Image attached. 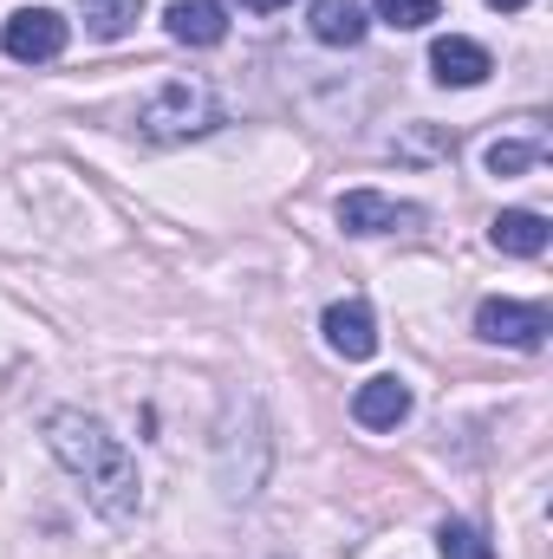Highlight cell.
I'll return each instance as SVG.
<instances>
[{
	"instance_id": "obj_10",
	"label": "cell",
	"mask_w": 553,
	"mask_h": 559,
	"mask_svg": "<svg viewBox=\"0 0 553 559\" xmlns=\"http://www.w3.org/2000/svg\"><path fill=\"white\" fill-rule=\"evenodd\" d=\"M489 241H495L502 254L534 261V254H548V215H534V209H502V215L489 222Z\"/></svg>"
},
{
	"instance_id": "obj_14",
	"label": "cell",
	"mask_w": 553,
	"mask_h": 559,
	"mask_svg": "<svg viewBox=\"0 0 553 559\" xmlns=\"http://www.w3.org/2000/svg\"><path fill=\"white\" fill-rule=\"evenodd\" d=\"M436 554L443 559H495L489 554V540H482L469 521H443V527H436Z\"/></svg>"
},
{
	"instance_id": "obj_8",
	"label": "cell",
	"mask_w": 553,
	"mask_h": 559,
	"mask_svg": "<svg viewBox=\"0 0 553 559\" xmlns=\"http://www.w3.org/2000/svg\"><path fill=\"white\" fill-rule=\"evenodd\" d=\"M169 39L176 46H222L228 39V7L222 0H169Z\"/></svg>"
},
{
	"instance_id": "obj_1",
	"label": "cell",
	"mask_w": 553,
	"mask_h": 559,
	"mask_svg": "<svg viewBox=\"0 0 553 559\" xmlns=\"http://www.w3.org/2000/svg\"><path fill=\"white\" fill-rule=\"evenodd\" d=\"M46 442H52V455L85 481V501L105 514V521H131L138 514V455L125 449V436H111L98 417H85V411H52L46 417Z\"/></svg>"
},
{
	"instance_id": "obj_7",
	"label": "cell",
	"mask_w": 553,
	"mask_h": 559,
	"mask_svg": "<svg viewBox=\"0 0 553 559\" xmlns=\"http://www.w3.org/2000/svg\"><path fill=\"white\" fill-rule=\"evenodd\" d=\"M326 345H332L339 358H372V352H378V319H372V306H365V299H332V306H326Z\"/></svg>"
},
{
	"instance_id": "obj_15",
	"label": "cell",
	"mask_w": 553,
	"mask_h": 559,
	"mask_svg": "<svg viewBox=\"0 0 553 559\" xmlns=\"http://www.w3.org/2000/svg\"><path fill=\"white\" fill-rule=\"evenodd\" d=\"M436 13H443V0H378V20H385V26H398V33L430 26Z\"/></svg>"
},
{
	"instance_id": "obj_11",
	"label": "cell",
	"mask_w": 553,
	"mask_h": 559,
	"mask_svg": "<svg viewBox=\"0 0 553 559\" xmlns=\"http://www.w3.org/2000/svg\"><path fill=\"white\" fill-rule=\"evenodd\" d=\"M306 26H313L319 46H358L372 20H365L358 0H313V7H306Z\"/></svg>"
},
{
	"instance_id": "obj_17",
	"label": "cell",
	"mask_w": 553,
	"mask_h": 559,
	"mask_svg": "<svg viewBox=\"0 0 553 559\" xmlns=\"http://www.w3.org/2000/svg\"><path fill=\"white\" fill-rule=\"evenodd\" d=\"M248 7H255V13H274V7H286V0H248Z\"/></svg>"
},
{
	"instance_id": "obj_2",
	"label": "cell",
	"mask_w": 553,
	"mask_h": 559,
	"mask_svg": "<svg viewBox=\"0 0 553 559\" xmlns=\"http://www.w3.org/2000/svg\"><path fill=\"white\" fill-rule=\"evenodd\" d=\"M222 124V98L202 85V79H169L156 98H143L138 111V131L150 143H183V138H202Z\"/></svg>"
},
{
	"instance_id": "obj_12",
	"label": "cell",
	"mask_w": 553,
	"mask_h": 559,
	"mask_svg": "<svg viewBox=\"0 0 553 559\" xmlns=\"http://www.w3.org/2000/svg\"><path fill=\"white\" fill-rule=\"evenodd\" d=\"M138 13H143V0H92V7H85V26H92L98 39H118V33H131Z\"/></svg>"
},
{
	"instance_id": "obj_3",
	"label": "cell",
	"mask_w": 553,
	"mask_h": 559,
	"mask_svg": "<svg viewBox=\"0 0 553 559\" xmlns=\"http://www.w3.org/2000/svg\"><path fill=\"white\" fill-rule=\"evenodd\" d=\"M475 332L489 338V345H515V352H541L553 332L548 306H534V299H482L475 306Z\"/></svg>"
},
{
	"instance_id": "obj_6",
	"label": "cell",
	"mask_w": 553,
	"mask_h": 559,
	"mask_svg": "<svg viewBox=\"0 0 553 559\" xmlns=\"http://www.w3.org/2000/svg\"><path fill=\"white\" fill-rule=\"evenodd\" d=\"M430 72H436V85L469 92V85H482V79L495 72V59H489V46H475V39L449 33V39H436V46H430Z\"/></svg>"
},
{
	"instance_id": "obj_9",
	"label": "cell",
	"mask_w": 553,
	"mask_h": 559,
	"mask_svg": "<svg viewBox=\"0 0 553 559\" xmlns=\"http://www.w3.org/2000/svg\"><path fill=\"white\" fill-rule=\"evenodd\" d=\"M352 417L365 423V429H398V423L411 417V384H404V378H372V384H358Z\"/></svg>"
},
{
	"instance_id": "obj_16",
	"label": "cell",
	"mask_w": 553,
	"mask_h": 559,
	"mask_svg": "<svg viewBox=\"0 0 553 559\" xmlns=\"http://www.w3.org/2000/svg\"><path fill=\"white\" fill-rule=\"evenodd\" d=\"M489 7H495V13H521L528 0H489Z\"/></svg>"
},
{
	"instance_id": "obj_4",
	"label": "cell",
	"mask_w": 553,
	"mask_h": 559,
	"mask_svg": "<svg viewBox=\"0 0 553 559\" xmlns=\"http://www.w3.org/2000/svg\"><path fill=\"white\" fill-rule=\"evenodd\" d=\"M0 46H7V59H20V66H46V59L66 52V13H52V7H26V13L7 20Z\"/></svg>"
},
{
	"instance_id": "obj_5",
	"label": "cell",
	"mask_w": 553,
	"mask_h": 559,
	"mask_svg": "<svg viewBox=\"0 0 553 559\" xmlns=\"http://www.w3.org/2000/svg\"><path fill=\"white\" fill-rule=\"evenodd\" d=\"M416 222H423V209L391 202V195H378V189H352V195L339 202V228H345V235H398V228H416Z\"/></svg>"
},
{
	"instance_id": "obj_13",
	"label": "cell",
	"mask_w": 553,
	"mask_h": 559,
	"mask_svg": "<svg viewBox=\"0 0 553 559\" xmlns=\"http://www.w3.org/2000/svg\"><path fill=\"white\" fill-rule=\"evenodd\" d=\"M534 163H541V138H502V143H489V169H495V176H528V169H534Z\"/></svg>"
}]
</instances>
